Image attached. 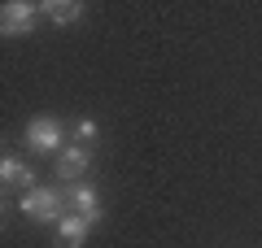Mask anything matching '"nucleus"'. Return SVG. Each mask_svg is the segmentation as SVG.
Instances as JSON below:
<instances>
[{"label": "nucleus", "mask_w": 262, "mask_h": 248, "mask_svg": "<svg viewBox=\"0 0 262 248\" xmlns=\"http://www.w3.org/2000/svg\"><path fill=\"white\" fill-rule=\"evenodd\" d=\"M88 165H92V148H83V144H66L61 153H57V165H53V175H57V183H83V175H88Z\"/></svg>", "instance_id": "3"}, {"label": "nucleus", "mask_w": 262, "mask_h": 248, "mask_svg": "<svg viewBox=\"0 0 262 248\" xmlns=\"http://www.w3.org/2000/svg\"><path fill=\"white\" fill-rule=\"evenodd\" d=\"M18 213L31 222H44V227H57V222L70 213V201H66V192H57V187H35V192L18 196Z\"/></svg>", "instance_id": "1"}, {"label": "nucleus", "mask_w": 262, "mask_h": 248, "mask_svg": "<svg viewBox=\"0 0 262 248\" xmlns=\"http://www.w3.org/2000/svg\"><path fill=\"white\" fill-rule=\"evenodd\" d=\"M53 231H57V235H53V248H83V244H88V231H92V222L79 218V213H66Z\"/></svg>", "instance_id": "6"}, {"label": "nucleus", "mask_w": 262, "mask_h": 248, "mask_svg": "<svg viewBox=\"0 0 262 248\" xmlns=\"http://www.w3.org/2000/svg\"><path fill=\"white\" fill-rule=\"evenodd\" d=\"M66 135H70V127H66L61 118H31L27 131H22V139H27L31 153H48V157H57L66 148Z\"/></svg>", "instance_id": "2"}, {"label": "nucleus", "mask_w": 262, "mask_h": 248, "mask_svg": "<svg viewBox=\"0 0 262 248\" xmlns=\"http://www.w3.org/2000/svg\"><path fill=\"white\" fill-rule=\"evenodd\" d=\"M22 170H27V161H22V157H0V183L5 187H18V179H22Z\"/></svg>", "instance_id": "8"}, {"label": "nucleus", "mask_w": 262, "mask_h": 248, "mask_svg": "<svg viewBox=\"0 0 262 248\" xmlns=\"http://www.w3.org/2000/svg\"><path fill=\"white\" fill-rule=\"evenodd\" d=\"M66 201H70V213L88 218L92 227L105 218V209H101V192H96L92 183H70V187H66Z\"/></svg>", "instance_id": "5"}, {"label": "nucleus", "mask_w": 262, "mask_h": 248, "mask_svg": "<svg viewBox=\"0 0 262 248\" xmlns=\"http://www.w3.org/2000/svg\"><path fill=\"white\" fill-rule=\"evenodd\" d=\"M44 18L53 22V27H70V22L83 18V5H79V0H48V5H44Z\"/></svg>", "instance_id": "7"}, {"label": "nucleus", "mask_w": 262, "mask_h": 248, "mask_svg": "<svg viewBox=\"0 0 262 248\" xmlns=\"http://www.w3.org/2000/svg\"><path fill=\"white\" fill-rule=\"evenodd\" d=\"M44 13V5H31V0H13V5H5L0 9V22H5V39L9 35H27V31H35V18Z\"/></svg>", "instance_id": "4"}, {"label": "nucleus", "mask_w": 262, "mask_h": 248, "mask_svg": "<svg viewBox=\"0 0 262 248\" xmlns=\"http://www.w3.org/2000/svg\"><path fill=\"white\" fill-rule=\"evenodd\" d=\"M96 135H101L96 118H79L75 127H70V139H75V144H83V148H92V144H96Z\"/></svg>", "instance_id": "9"}]
</instances>
